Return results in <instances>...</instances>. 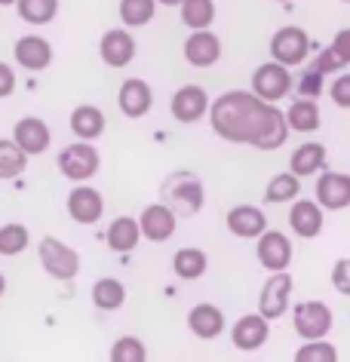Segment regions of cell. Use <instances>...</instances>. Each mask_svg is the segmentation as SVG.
<instances>
[{"label": "cell", "instance_id": "18", "mask_svg": "<svg viewBox=\"0 0 350 362\" xmlns=\"http://www.w3.org/2000/svg\"><path fill=\"white\" fill-rule=\"evenodd\" d=\"M13 59L22 71H47L52 65V43L40 34H25L16 40Z\"/></svg>", "mask_w": 350, "mask_h": 362}, {"label": "cell", "instance_id": "44", "mask_svg": "<svg viewBox=\"0 0 350 362\" xmlns=\"http://www.w3.org/2000/svg\"><path fill=\"white\" fill-rule=\"evenodd\" d=\"M4 292H6V276L0 274V298H4Z\"/></svg>", "mask_w": 350, "mask_h": 362}, {"label": "cell", "instance_id": "8", "mask_svg": "<svg viewBox=\"0 0 350 362\" xmlns=\"http://www.w3.org/2000/svg\"><path fill=\"white\" fill-rule=\"evenodd\" d=\"M292 288H295V279L289 276V270H274V274L264 279L262 295H258V313L271 322L286 316V310H289V304H292Z\"/></svg>", "mask_w": 350, "mask_h": 362}, {"label": "cell", "instance_id": "41", "mask_svg": "<svg viewBox=\"0 0 350 362\" xmlns=\"http://www.w3.org/2000/svg\"><path fill=\"white\" fill-rule=\"evenodd\" d=\"M16 71L6 65V62H0V98H10L13 93H16Z\"/></svg>", "mask_w": 350, "mask_h": 362}, {"label": "cell", "instance_id": "10", "mask_svg": "<svg viewBox=\"0 0 350 362\" xmlns=\"http://www.w3.org/2000/svg\"><path fill=\"white\" fill-rule=\"evenodd\" d=\"M117 107L129 120H141L151 107H154V89L141 77H127L117 89Z\"/></svg>", "mask_w": 350, "mask_h": 362}, {"label": "cell", "instance_id": "36", "mask_svg": "<svg viewBox=\"0 0 350 362\" xmlns=\"http://www.w3.org/2000/svg\"><path fill=\"white\" fill-rule=\"evenodd\" d=\"M338 359V350L332 347L326 338H317V341H304L298 350H295V362H335Z\"/></svg>", "mask_w": 350, "mask_h": 362}, {"label": "cell", "instance_id": "40", "mask_svg": "<svg viewBox=\"0 0 350 362\" xmlns=\"http://www.w3.org/2000/svg\"><path fill=\"white\" fill-rule=\"evenodd\" d=\"M332 286H335L338 295L350 298V258L335 261V267H332Z\"/></svg>", "mask_w": 350, "mask_h": 362}, {"label": "cell", "instance_id": "15", "mask_svg": "<svg viewBox=\"0 0 350 362\" xmlns=\"http://www.w3.org/2000/svg\"><path fill=\"white\" fill-rule=\"evenodd\" d=\"M136 37L129 34V28H111L102 34L98 40V56L107 68H127L136 59Z\"/></svg>", "mask_w": 350, "mask_h": 362}, {"label": "cell", "instance_id": "22", "mask_svg": "<svg viewBox=\"0 0 350 362\" xmlns=\"http://www.w3.org/2000/svg\"><path fill=\"white\" fill-rule=\"evenodd\" d=\"M187 329H191L194 338L200 341H215L224 332V313L221 307H215L209 301H200L187 310Z\"/></svg>", "mask_w": 350, "mask_h": 362}, {"label": "cell", "instance_id": "12", "mask_svg": "<svg viewBox=\"0 0 350 362\" xmlns=\"http://www.w3.org/2000/svg\"><path fill=\"white\" fill-rule=\"evenodd\" d=\"M139 228H141V240H151V243H166L175 237V228H178V215L169 209V206L160 200V203H151L141 209L139 215Z\"/></svg>", "mask_w": 350, "mask_h": 362}, {"label": "cell", "instance_id": "13", "mask_svg": "<svg viewBox=\"0 0 350 362\" xmlns=\"http://www.w3.org/2000/svg\"><path fill=\"white\" fill-rule=\"evenodd\" d=\"M209 93L197 83H185L182 89H175L173 102H169V111L178 123H197L203 117H209Z\"/></svg>", "mask_w": 350, "mask_h": 362}, {"label": "cell", "instance_id": "7", "mask_svg": "<svg viewBox=\"0 0 350 362\" xmlns=\"http://www.w3.org/2000/svg\"><path fill=\"white\" fill-rule=\"evenodd\" d=\"M292 325L301 341H317L332 332L335 316H332V307L322 301H298L292 310Z\"/></svg>", "mask_w": 350, "mask_h": 362}, {"label": "cell", "instance_id": "21", "mask_svg": "<svg viewBox=\"0 0 350 362\" xmlns=\"http://www.w3.org/2000/svg\"><path fill=\"white\" fill-rule=\"evenodd\" d=\"M224 224H228V230L233 233V237L258 240L267 230V215L252 203H240V206H233V209L224 215Z\"/></svg>", "mask_w": 350, "mask_h": 362}, {"label": "cell", "instance_id": "1", "mask_svg": "<svg viewBox=\"0 0 350 362\" xmlns=\"http://www.w3.org/2000/svg\"><path fill=\"white\" fill-rule=\"evenodd\" d=\"M209 126L221 141L249 144L255 151H276L289 139L286 111L258 98L249 89H228L209 105Z\"/></svg>", "mask_w": 350, "mask_h": 362}, {"label": "cell", "instance_id": "26", "mask_svg": "<svg viewBox=\"0 0 350 362\" xmlns=\"http://www.w3.org/2000/svg\"><path fill=\"white\" fill-rule=\"evenodd\" d=\"M286 123H289L292 132H304V135L317 132L320 123H322V114H320L317 98H304V95L295 98V102L286 107Z\"/></svg>", "mask_w": 350, "mask_h": 362}, {"label": "cell", "instance_id": "16", "mask_svg": "<svg viewBox=\"0 0 350 362\" xmlns=\"http://www.w3.org/2000/svg\"><path fill=\"white\" fill-rule=\"evenodd\" d=\"M65 209L77 224H95L105 212V197L95 187H89L86 181H80V185H74V191L68 194Z\"/></svg>", "mask_w": 350, "mask_h": 362}, {"label": "cell", "instance_id": "42", "mask_svg": "<svg viewBox=\"0 0 350 362\" xmlns=\"http://www.w3.org/2000/svg\"><path fill=\"white\" fill-rule=\"evenodd\" d=\"M329 47L338 52L344 65H350V28H341V31L335 34V37H332V43H329Z\"/></svg>", "mask_w": 350, "mask_h": 362}, {"label": "cell", "instance_id": "24", "mask_svg": "<svg viewBox=\"0 0 350 362\" xmlns=\"http://www.w3.org/2000/svg\"><path fill=\"white\" fill-rule=\"evenodd\" d=\"M326 160H329L326 144L322 141H304L292 151L289 172H295L298 178H310V175H317L320 169H326Z\"/></svg>", "mask_w": 350, "mask_h": 362}, {"label": "cell", "instance_id": "30", "mask_svg": "<svg viewBox=\"0 0 350 362\" xmlns=\"http://www.w3.org/2000/svg\"><path fill=\"white\" fill-rule=\"evenodd\" d=\"M25 169H28V153L13 139H0V181L19 178Z\"/></svg>", "mask_w": 350, "mask_h": 362}, {"label": "cell", "instance_id": "29", "mask_svg": "<svg viewBox=\"0 0 350 362\" xmlns=\"http://www.w3.org/2000/svg\"><path fill=\"white\" fill-rule=\"evenodd\" d=\"M178 16H182V22L191 31L212 28V22H215V0H182Z\"/></svg>", "mask_w": 350, "mask_h": 362}, {"label": "cell", "instance_id": "23", "mask_svg": "<svg viewBox=\"0 0 350 362\" xmlns=\"http://www.w3.org/2000/svg\"><path fill=\"white\" fill-rule=\"evenodd\" d=\"M105 243L107 249L117 252V255H129L136 252V246L141 243V228H139V218H129V215H120L107 224L105 230Z\"/></svg>", "mask_w": 350, "mask_h": 362}, {"label": "cell", "instance_id": "45", "mask_svg": "<svg viewBox=\"0 0 350 362\" xmlns=\"http://www.w3.org/2000/svg\"><path fill=\"white\" fill-rule=\"evenodd\" d=\"M0 6H16V0H0Z\"/></svg>", "mask_w": 350, "mask_h": 362}, {"label": "cell", "instance_id": "25", "mask_svg": "<svg viewBox=\"0 0 350 362\" xmlns=\"http://www.w3.org/2000/svg\"><path fill=\"white\" fill-rule=\"evenodd\" d=\"M71 132L77 135V139H83V141H95L98 135L105 132V126H107V117L102 107H95V105H77L74 111H71Z\"/></svg>", "mask_w": 350, "mask_h": 362}, {"label": "cell", "instance_id": "35", "mask_svg": "<svg viewBox=\"0 0 350 362\" xmlns=\"http://www.w3.org/2000/svg\"><path fill=\"white\" fill-rule=\"evenodd\" d=\"M111 362H145L148 359V347L145 341L136 338V334H123L111 344Z\"/></svg>", "mask_w": 350, "mask_h": 362}, {"label": "cell", "instance_id": "39", "mask_svg": "<svg viewBox=\"0 0 350 362\" xmlns=\"http://www.w3.org/2000/svg\"><path fill=\"white\" fill-rule=\"evenodd\" d=\"M329 95H332V102H335L338 107L350 111V71H347V74H338L335 80H332Z\"/></svg>", "mask_w": 350, "mask_h": 362}, {"label": "cell", "instance_id": "17", "mask_svg": "<svg viewBox=\"0 0 350 362\" xmlns=\"http://www.w3.org/2000/svg\"><path fill=\"white\" fill-rule=\"evenodd\" d=\"M317 203L326 212H341L350 206V175L347 172H322L317 178Z\"/></svg>", "mask_w": 350, "mask_h": 362}, {"label": "cell", "instance_id": "46", "mask_svg": "<svg viewBox=\"0 0 350 362\" xmlns=\"http://www.w3.org/2000/svg\"><path fill=\"white\" fill-rule=\"evenodd\" d=\"M276 4H289V0H276Z\"/></svg>", "mask_w": 350, "mask_h": 362}, {"label": "cell", "instance_id": "27", "mask_svg": "<svg viewBox=\"0 0 350 362\" xmlns=\"http://www.w3.org/2000/svg\"><path fill=\"white\" fill-rule=\"evenodd\" d=\"M93 304L98 310L111 313V310H120L127 304V286L120 283L117 276H102L93 283Z\"/></svg>", "mask_w": 350, "mask_h": 362}, {"label": "cell", "instance_id": "2", "mask_svg": "<svg viewBox=\"0 0 350 362\" xmlns=\"http://www.w3.org/2000/svg\"><path fill=\"white\" fill-rule=\"evenodd\" d=\"M160 197H163V203L178 215V218H191V215L200 212L203 203H206L203 181L191 169L173 172V175L163 181V187H160Z\"/></svg>", "mask_w": 350, "mask_h": 362}, {"label": "cell", "instance_id": "14", "mask_svg": "<svg viewBox=\"0 0 350 362\" xmlns=\"http://www.w3.org/2000/svg\"><path fill=\"white\" fill-rule=\"evenodd\" d=\"M182 52H185L187 65L212 68V65H218V59H221V40H218V34H215L212 28H200V31L187 34Z\"/></svg>", "mask_w": 350, "mask_h": 362}, {"label": "cell", "instance_id": "28", "mask_svg": "<svg viewBox=\"0 0 350 362\" xmlns=\"http://www.w3.org/2000/svg\"><path fill=\"white\" fill-rule=\"evenodd\" d=\"M206 267H209V258H206V252L197 249V246H185V249H178L173 255L175 276L187 279V283H191V279H200L206 274Z\"/></svg>", "mask_w": 350, "mask_h": 362}, {"label": "cell", "instance_id": "3", "mask_svg": "<svg viewBox=\"0 0 350 362\" xmlns=\"http://www.w3.org/2000/svg\"><path fill=\"white\" fill-rule=\"evenodd\" d=\"M59 172L65 175L68 181H74V185H80V181H89L98 172V166H102V153H98L95 144H89L83 139H77L74 144H68V148L59 151V160H56Z\"/></svg>", "mask_w": 350, "mask_h": 362}, {"label": "cell", "instance_id": "31", "mask_svg": "<svg viewBox=\"0 0 350 362\" xmlns=\"http://www.w3.org/2000/svg\"><path fill=\"white\" fill-rule=\"evenodd\" d=\"M301 194V178L295 175V172H280V175H274L267 181L264 187V203H292L295 197Z\"/></svg>", "mask_w": 350, "mask_h": 362}, {"label": "cell", "instance_id": "37", "mask_svg": "<svg viewBox=\"0 0 350 362\" xmlns=\"http://www.w3.org/2000/svg\"><path fill=\"white\" fill-rule=\"evenodd\" d=\"M310 68H313V71H320V74H335V71H344L347 65H344V62H341V56H338L335 49L326 47V49H322L317 59L310 62Z\"/></svg>", "mask_w": 350, "mask_h": 362}, {"label": "cell", "instance_id": "38", "mask_svg": "<svg viewBox=\"0 0 350 362\" xmlns=\"http://www.w3.org/2000/svg\"><path fill=\"white\" fill-rule=\"evenodd\" d=\"M322 77H326V74H320V71H313V68L301 71V77H298V95L317 98L322 93Z\"/></svg>", "mask_w": 350, "mask_h": 362}, {"label": "cell", "instance_id": "20", "mask_svg": "<svg viewBox=\"0 0 350 362\" xmlns=\"http://www.w3.org/2000/svg\"><path fill=\"white\" fill-rule=\"evenodd\" d=\"M322 206L317 200H301V197H295L292 206H289V228L298 240H313L322 233Z\"/></svg>", "mask_w": 350, "mask_h": 362}, {"label": "cell", "instance_id": "47", "mask_svg": "<svg viewBox=\"0 0 350 362\" xmlns=\"http://www.w3.org/2000/svg\"><path fill=\"white\" fill-rule=\"evenodd\" d=\"M341 4H350V0H341Z\"/></svg>", "mask_w": 350, "mask_h": 362}, {"label": "cell", "instance_id": "9", "mask_svg": "<svg viewBox=\"0 0 350 362\" xmlns=\"http://www.w3.org/2000/svg\"><path fill=\"white\" fill-rule=\"evenodd\" d=\"M255 258L258 264H262L267 274H274V270H286L292 264V243L286 237L283 230H271L267 228L262 237L255 240Z\"/></svg>", "mask_w": 350, "mask_h": 362}, {"label": "cell", "instance_id": "32", "mask_svg": "<svg viewBox=\"0 0 350 362\" xmlns=\"http://www.w3.org/2000/svg\"><path fill=\"white\" fill-rule=\"evenodd\" d=\"M16 13L28 25H49L59 16V0H16Z\"/></svg>", "mask_w": 350, "mask_h": 362}, {"label": "cell", "instance_id": "4", "mask_svg": "<svg viewBox=\"0 0 350 362\" xmlns=\"http://www.w3.org/2000/svg\"><path fill=\"white\" fill-rule=\"evenodd\" d=\"M37 258H40V267L47 270L52 279H59V283H71V279L80 274L77 249H71L68 243H62L56 237H43L37 243Z\"/></svg>", "mask_w": 350, "mask_h": 362}, {"label": "cell", "instance_id": "11", "mask_svg": "<svg viewBox=\"0 0 350 362\" xmlns=\"http://www.w3.org/2000/svg\"><path fill=\"white\" fill-rule=\"evenodd\" d=\"M267 338H271V320H264L262 313H246L231 325V344L240 353H255L262 350Z\"/></svg>", "mask_w": 350, "mask_h": 362}, {"label": "cell", "instance_id": "43", "mask_svg": "<svg viewBox=\"0 0 350 362\" xmlns=\"http://www.w3.org/2000/svg\"><path fill=\"white\" fill-rule=\"evenodd\" d=\"M160 6H182V0H157Z\"/></svg>", "mask_w": 350, "mask_h": 362}, {"label": "cell", "instance_id": "34", "mask_svg": "<svg viewBox=\"0 0 350 362\" xmlns=\"http://www.w3.org/2000/svg\"><path fill=\"white\" fill-rule=\"evenodd\" d=\"M28 240H31V233L25 224H19V221L4 224V228H0V255L4 258L22 255V252L28 249Z\"/></svg>", "mask_w": 350, "mask_h": 362}, {"label": "cell", "instance_id": "19", "mask_svg": "<svg viewBox=\"0 0 350 362\" xmlns=\"http://www.w3.org/2000/svg\"><path fill=\"white\" fill-rule=\"evenodd\" d=\"M13 141L19 144L28 157H40V153H47V148L52 144V132H49L47 120L28 114V117H22V120L13 126Z\"/></svg>", "mask_w": 350, "mask_h": 362}, {"label": "cell", "instance_id": "5", "mask_svg": "<svg viewBox=\"0 0 350 362\" xmlns=\"http://www.w3.org/2000/svg\"><path fill=\"white\" fill-rule=\"evenodd\" d=\"M310 49H313L310 34L298 28V25H283L271 37V59L283 62L286 68H301L310 59Z\"/></svg>", "mask_w": 350, "mask_h": 362}, {"label": "cell", "instance_id": "33", "mask_svg": "<svg viewBox=\"0 0 350 362\" xmlns=\"http://www.w3.org/2000/svg\"><path fill=\"white\" fill-rule=\"evenodd\" d=\"M117 13H120L123 28H141V25H148L154 19L157 0H120Z\"/></svg>", "mask_w": 350, "mask_h": 362}, {"label": "cell", "instance_id": "6", "mask_svg": "<svg viewBox=\"0 0 350 362\" xmlns=\"http://www.w3.org/2000/svg\"><path fill=\"white\" fill-rule=\"evenodd\" d=\"M295 89V77H292V68H286L283 62H264V65H258L255 68V74H252V93L258 98H264V102H283L286 95H289Z\"/></svg>", "mask_w": 350, "mask_h": 362}]
</instances>
